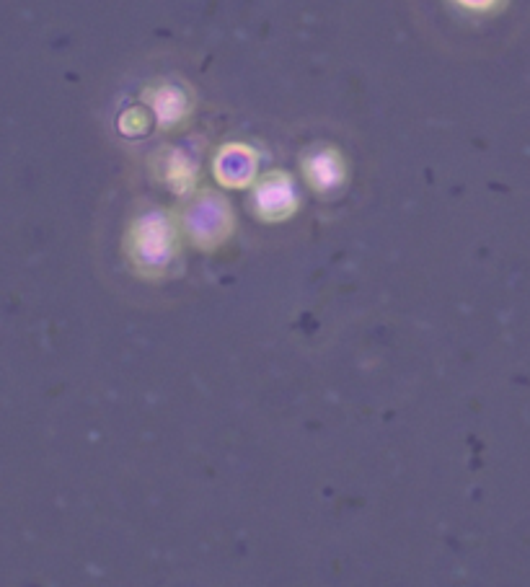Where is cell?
Returning a JSON list of instances; mask_svg holds the SVG:
<instances>
[{
  "label": "cell",
  "mask_w": 530,
  "mask_h": 587,
  "mask_svg": "<svg viewBox=\"0 0 530 587\" xmlns=\"http://www.w3.org/2000/svg\"><path fill=\"white\" fill-rule=\"evenodd\" d=\"M184 231L174 210L150 207L127 225L125 257L130 267L145 280H161L176 262Z\"/></svg>",
  "instance_id": "cell-1"
},
{
  "label": "cell",
  "mask_w": 530,
  "mask_h": 587,
  "mask_svg": "<svg viewBox=\"0 0 530 587\" xmlns=\"http://www.w3.org/2000/svg\"><path fill=\"white\" fill-rule=\"evenodd\" d=\"M303 174L316 192L324 194L342 187L347 179V166H344V158L339 156L337 148H321L303 163Z\"/></svg>",
  "instance_id": "cell-5"
},
{
  "label": "cell",
  "mask_w": 530,
  "mask_h": 587,
  "mask_svg": "<svg viewBox=\"0 0 530 587\" xmlns=\"http://www.w3.org/2000/svg\"><path fill=\"white\" fill-rule=\"evenodd\" d=\"M298 205L300 197L293 179L282 171H272L251 187V207L256 218L264 223H282L298 210Z\"/></svg>",
  "instance_id": "cell-3"
},
{
  "label": "cell",
  "mask_w": 530,
  "mask_h": 587,
  "mask_svg": "<svg viewBox=\"0 0 530 587\" xmlns=\"http://www.w3.org/2000/svg\"><path fill=\"white\" fill-rule=\"evenodd\" d=\"M456 3L461 8H466V11H479V13L492 11V8L497 6V0H456Z\"/></svg>",
  "instance_id": "cell-7"
},
{
  "label": "cell",
  "mask_w": 530,
  "mask_h": 587,
  "mask_svg": "<svg viewBox=\"0 0 530 587\" xmlns=\"http://www.w3.org/2000/svg\"><path fill=\"white\" fill-rule=\"evenodd\" d=\"M212 174L223 187H254V174H256V156L254 150L246 148L241 143L225 145L215 156L212 163Z\"/></svg>",
  "instance_id": "cell-4"
},
{
  "label": "cell",
  "mask_w": 530,
  "mask_h": 587,
  "mask_svg": "<svg viewBox=\"0 0 530 587\" xmlns=\"http://www.w3.org/2000/svg\"><path fill=\"white\" fill-rule=\"evenodd\" d=\"M181 231L189 244L202 251H215L231 241L236 231V218L223 194L200 192L194 194L179 213Z\"/></svg>",
  "instance_id": "cell-2"
},
{
  "label": "cell",
  "mask_w": 530,
  "mask_h": 587,
  "mask_svg": "<svg viewBox=\"0 0 530 587\" xmlns=\"http://www.w3.org/2000/svg\"><path fill=\"white\" fill-rule=\"evenodd\" d=\"M148 101L163 127H174L176 122H181V117L187 114V96H184L181 88L171 86V83L150 88Z\"/></svg>",
  "instance_id": "cell-6"
}]
</instances>
